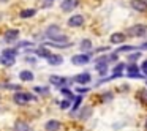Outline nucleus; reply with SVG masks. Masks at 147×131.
Listing matches in <instances>:
<instances>
[{"instance_id": "23", "label": "nucleus", "mask_w": 147, "mask_h": 131, "mask_svg": "<svg viewBox=\"0 0 147 131\" xmlns=\"http://www.w3.org/2000/svg\"><path fill=\"white\" fill-rule=\"evenodd\" d=\"M136 46H131V44H127V46H122V48L117 49V52L115 54H120V52H131V51H136Z\"/></svg>"}, {"instance_id": "5", "label": "nucleus", "mask_w": 147, "mask_h": 131, "mask_svg": "<svg viewBox=\"0 0 147 131\" xmlns=\"http://www.w3.org/2000/svg\"><path fill=\"white\" fill-rule=\"evenodd\" d=\"M78 5H79V0H63L60 3V10L65 13H70V11L76 10Z\"/></svg>"}, {"instance_id": "30", "label": "nucleus", "mask_w": 147, "mask_h": 131, "mask_svg": "<svg viewBox=\"0 0 147 131\" xmlns=\"http://www.w3.org/2000/svg\"><path fill=\"white\" fill-rule=\"evenodd\" d=\"M24 46H33V43L32 41H21V43H18V48L16 49H19V48H24Z\"/></svg>"}, {"instance_id": "13", "label": "nucleus", "mask_w": 147, "mask_h": 131, "mask_svg": "<svg viewBox=\"0 0 147 131\" xmlns=\"http://www.w3.org/2000/svg\"><path fill=\"white\" fill-rule=\"evenodd\" d=\"M60 126H62V123L59 120H48V122H46V125H45L46 131H59V130H60Z\"/></svg>"}, {"instance_id": "9", "label": "nucleus", "mask_w": 147, "mask_h": 131, "mask_svg": "<svg viewBox=\"0 0 147 131\" xmlns=\"http://www.w3.org/2000/svg\"><path fill=\"white\" fill-rule=\"evenodd\" d=\"M19 38V30L18 29H13V30H7L5 32V41L7 43H13Z\"/></svg>"}, {"instance_id": "28", "label": "nucleus", "mask_w": 147, "mask_h": 131, "mask_svg": "<svg viewBox=\"0 0 147 131\" xmlns=\"http://www.w3.org/2000/svg\"><path fill=\"white\" fill-rule=\"evenodd\" d=\"M35 92H36V93H41V95H46V93L49 92V89H48V87H40V85H36V87H35Z\"/></svg>"}, {"instance_id": "15", "label": "nucleus", "mask_w": 147, "mask_h": 131, "mask_svg": "<svg viewBox=\"0 0 147 131\" xmlns=\"http://www.w3.org/2000/svg\"><path fill=\"white\" fill-rule=\"evenodd\" d=\"M125 38H127L125 33L117 32V33H114V35H111V43H114V44H120V43L125 41Z\"/></svg>"}, {"instance_id": "11", "label": "nucleus", "mask_w": 147, "mask_h": 131, "mask_svg": "<svg viewBox=\"0 0 147 131\" xmlns=\"http://www.w3.org/2000/svg\"><path fill=\"white\" fill-rule=\"evenodd\" d=\"M48 63L52 65V67H59V65L63 63V57H62V55H59V54H51L48 57Z\"/></svg>"}, {"instance_id": "26", "label": "nucleus", "mask_w": 147, "mask_h": 131, "mask_svg": "<svg viewBox=\"0 0 147 131\" xmlns=\"http://www.w3.org/2000/svg\"><path fill=\"white\" fill-rule=\"evenodd\" d=\"M138 98H139L142 103H146V104H147V90L146 89L139 90V92H138Z\"/></svg>"}, {"instance_id": "18", "label": "nucleus", "mask_w": 147, "mask_h": 131, "mask_svg": "<svg viewBox=\"0 0 147 131\" xmlns=\"http://www.w3.org/2000/svg\"><path fill=\"white\" fill-rule=\"evenodd\" d=\"M14 131H30L29 128V123H26V122H16V125H14Z\"/></svg>"}, {"instance_id": "12", "label": "nucleus", "mask_w": 147, "mask_h": 131, "mask_svg": "<svg viewBox=\"0 0 147 131\" xmlns=\"http://www.w3.org/2000/svg\"><path fill=\"white\" fill-rule=\"evenodd\" d=\"M82 24H84V16H81V14L71 16L70 21H68V26L70 27H81Z\"/></svg>"}, {"instance_id": "32", "label": "nucleus", "mask_w": 147, "mask_h": 131, "mask_svg": "<svg viewBox=\"0 0 147 131\" xmlns=\"http://www.w3.org/2000/svg\"><path fill=\"white\" fill-rule=\"evenodd\" d=\"M70 103H71L70 99H63V101L60 103V107L62 109H68V107H70Z\"/></svg>"}, {"instance_id": "41", "label": "nucleus", "mask_w": 147, "mask_h": 131, "mask_svg": "<svg viewBox=\"0 0 147 131\" xmlns=\"http://www.w3.org/2000/svg\"><path fill=\"white\" fill-rule=\"evenodd\" d=\"M49 2H51V0H49Z\"/></svg>"}, {"instance_id": "25", "label": "nucleus", "mask_w": 147, "mask_h": 131, "mask_svg": "<svg viewBox=\"0 0 147 131\" xmlns=\"http://www.w3.org/2000/svg\"><path fill=\"white\" fill-rule=\"evenodd\" d=\"M2 54L3 55H10V57H14L16 58V55H18V49L16 48H8V49H3V51H2Z\"/></svg>"}, {"instance_id": "40", "label": "nucleus", "mask_w": 147, "mask_h": 131, "mask_svg": "<svg viewBox=\"0 0 147 131\" xmlns=\"http://www.w3.org/2000/svg\"><path fill=\"white\" fill-rule=\"evenodd\" d=\"M146 128H147V120H146Z\"/></svg>"}, {"instance_id": "7", "label": "nucleus", "mask_w": 147, "mask_h": 131, "mask_svg": "<svg viewBox=\"0 0 147 131\" xmlns=\"http://www.w3.org/2000/svg\"><path fill=\"white\" fill-rule=\"evenodd\" d=\"M90 81H92V76H90L87 71H84V73H79L76 77H74V82L81 84V85H84V84H89Z\"/></svg>"}, {"instance_id": "38", "label": "nucleus", "mask_w": 147, "mask_h": 131, "mask_svg": "<svg viewBox=\"0 0 147 131\" xmlns=\"http://www.w3.org/2000/svg\"><path fill=\"white\" fill-rule=\"evenodd\" d=\"M26 60L29 62V63H35V58H32V57H26Z\"/></svg>"}, {"instance_id": "8", "label": "nucleus", "mask_w": 147, "mask_h": 131, "mask_svg": "<svg viewBox=\"0 0 147 131\" xmlns=\"http://www.w3.org/2000/svg\"><path fill=\"white\" fill-rule=\"evenodd\" d=\"M49 82L52 84V85H55V87H60L62 89V85H67V77H63V76H51L49 77Z\"/></svg>"}, {"instance_id": "16", "label": "nucleus", "mask_w": 147, "mask_h": 131, "mask_svg": "<svg viewBox=\"0 0 147 131\" xmlns=\"http://www.w3.org/2000/svg\"><path fill=\"white\" fill-rule=\"evenodd\" d=\"M19 77H21V81H26V82H32L33 81V73L32 71H29V70H24V71H21L19 73Z\"/></svg>"}, {"instance_id": "39", "label": "nucleus", "mask_w": 147, "mask_h": 131, "mask_svg": "<svg viewBox=\"0 0 147 131\" xmlns=\"http://www.w3.org/2000/svg\"><path fill=\"white\" fill-rule=\"evenodd\" d=\"M0 2H8V0H0Z\"/></svg>"}, {"instance_id": "20", "label": "nucleus", "mask_w": 147, "mask_h": 131, "mask_svg": "<svg viewBox=\"0 0 147 131\" xmlns=\"http://www.w3.org/2000/svg\"><path fill=\"white\" fill-rule=\"evenodd\" d=\"M36 14V10L35 8H27V10H22L21 11V17H24V19H27V17H32Z\"/></svg>"}, {"instance_id": "31", "label": "nucleus", "mask_w": 147, "mask_h": 131, "mask_svg": "<svg viewBox=\"0 0 147 131\" xmlns=\"http://www.w3.org/2000/svg\"><path fill=\"white\" fill-rule=\"evenodd\" d=\"M141 57V51L139 52H136V54H131V55H128V60L130 62H134L136 58H139Z\"/></svg>"}, {"instance_id": "29", "label": "nucleus", "mask_w": 147, "mask_h": 131, "mask_svg": "<svg viewBox=\"0 0 147 131\" xmlns=\"http://www.w3.org/2000/svg\"><path fill=\"white\" fill-rule=\"evenodd\" d=\"M5 89H8V90H16V92H19V90H21V85H18V84H7V85H5Z\"/></svg>"}, {"instance_id": "17", "label": "nucleus", "mask_w": 147, "mask_h": 131, "mask_svg": "<svg viewBox=\"0 0 147 131\" xmlns=\"http://www.w3.org/2000/svg\"><path fill=\"white\" fill-rule=\"evenodd\" d=\"M33 52H35L38 57H46L48 58L49 55H51V51H49L48 48H38V49H33Z\"/></svg>"}, {"instance_id": "37", "label": "nucleus", "mask_w": 147, "mask_h": 131, "mask_svg": "<svg viewBox=\"0 0 147 131\" xmlns=\"http://www.w3.org/2000/svg\"><path fill=\"white\" fill-rule=\"evenodd\" d=\"M76 90H78L79 93H86V92H89V89H87V87H84V89H82V87H79V89H76Z\"/></svg>"}, {"instance_id": "33", "label": "nucleus", "mask_w": 147, "mask_h": 131, "mask_svg": "<svg viewBox=\"0 0 147 131\" xmlns=\"http://www.w3.org/2000/svg\"><path fill=\"white\" fill-rule=\"evenodd\" d=\"M82 115H81V117H82V118H86L87 117V115H90V114H92V109H90V107H86V109H82Z\"/></svg>"}, {"instance_id": "24", "label": "nucleus", "mask_w": 147, "mask_h": 131, "mask_svg": "<svg viewBox=\"0 0 147 131\" xmlns=\"http://www.w3.org/2000/svg\"><path fill=\"white\" fill-rule=\"evenodd\" d=\"M127 68V74H136V73H139V67L138 65H134V63H130L128 67H125Z\"/></svg>"}, {"instance_id": "6", "label": "nucleus", "mask_w": 147, "mask_h": 131, "mask_svg": "<svg viewBox=\"0 0 147 131\" xmlns=\"http://www.w3.org/2000/svg\"><path fill=\"white\" fill-rule=\"evenodd\" d=\"M131 8L139 13H146L147 11V2L146 0H131Z\"/></svg>"}, {"instance_id": "35", "label": "nucleus", "mask_w": 147, "mask_h": 131, "mask_svg": "<svg viewBox=\"0 0 147 131\" xmlns=\"http://www.w3.org/2000/svg\"><path fill=\"white\" fill-rule=\"evenodd\" d=\"M108 60H109V62H114V63H115V62L119 60V55H117V54H111V55L108 57Z\"/></svg>"}, {"instance_id": "1", "label": "nucleus", "mask_w": 147, "mask_h": 131, "mask_svg": "<svg viewBox=\"0 0 147 131\" xmlns=\"http://www.w3.org/2000/svg\"><path fill=\"white\" fill-rule=\"evenodd\" d=\"M147 33V26H144V24H136V26L130 27V29L127 30V36H133V38H136V36H144Z\"/></svg>"}, {"instance_id": "19", "label": "nucleus", "mask_w": 147, "mask_h": 131, "mask_svg": "<svg viewBox=\"0 0 147 131\" xmlns=\"http://www.w3.org/2000/svg\"><path fill=\"white\" fill-rule=\"evenodd\" d=\"M46 46H51V48H59V49H67V48H71V43H46Z\"/></svg>"}, {"instance_id": "4", "label": "nucleus", "mask_w": 147, "mask_h": 131, "mask_svg": "<svg viewBox=\"0 0 147 131\" xmlns=\"http://www.w3.org/2000/svg\"><path fill=\"white\" fill-rule=\"evenodd\" d=\"M89 62H90V54H78V55H73V58H71V63L78 65V67L87 65Z\"/></svg>"}, {"instance_id": "27", "label": "nucleus", "mask_w": 147, "mask_h": 131, "mask_svg": "<svg viewBox=\"0 0 147 131\" xmlns=\"http://www.w3.org/2000/svg\"><path fill=\"white\" fill-rule=\"evenodd\" d=\"M81 103H82V96H76V99H74V104H73V111H78V109H79Z\"/></svg>"}, {"instance_id": "34", "label": "nucleus", "mask_w": 147, "mask_h": 131, "mask_svg": "<svg viewBox=\"0 0 147 131\" xmlns=\"http://www.w3.org/2000/svg\"><path fill=\"white\" fill-rule=\"evenodd\" d=\"M141 70H142L144 76H147V60H144V62H142V65H141Z\"/></svg>"}, {"instance_id": "2", "label": "nucleus", "mask_w": 147, "mask_h": 131, "mask_svg": "<svg viewBox=\"0 0 147 131\" xmlns=\"http://www.w3.org/2000/svg\"><path fill=\"white\" fill-rule=\"evenodd\" d=\"M13 99L16 104H27L29 101H32V99H36L35 96L32 95V93H27V92H16L13 95Z\"/></svg>"}, {"instance_id": "36", "label": "nucleus", "mask_w": 147, "mask_h": 131, "mask_svg": "<svg viewBox=\"0 0 147 131\" xmlns=\"http://www.w3.org/2000/svg\"><path fill=\"white\" fill-rule=\"evenodd\" d=\"M111 96H112V93H103V99H105V101L111 99Z\"/></svg>"}, {"instance_id": "22", "label": "nucleus", "mask_w": 147, "mask_h": 131, "mask_svg": "<svg viewBox=\"0 0 147 131\" xmlns=\"http://www.w3.org/2000/svg\"><path fill=\"white\" fill-rule=\"evenodd\" d=\"M60 92H62V95H65V96H67V99H70V101H74V99H76V96H74L73 93L67 89V87H62Z\"/></svg>"}, {"instance_id": "21", "label": "nucleus", "mask_w": 147, "mask_h": 131, "mask_svg": "<svg viewBox=\"0 0 147 131\" xmlns=\"http://www.w3.org/2000/svg\"><path fill=\"white\" fill-rule=\"evenodd\" d=\"M79 48L82 49V51H90V49H92V41H90L89 38L82 40V41L79 43Z\"/></svg>"}, {"instance_id": "10", "label": "nucleus", "mask_w": 147, "mask_h": 131, "mask_svg": "<svg viewBox=\"0 0 147 131\" xmlns=\"http://www.w3.org/2000/svg\"><path fill=\"white\" fill-rule=\"evenodd\" d=\"M125 67H127L125 63H117V65H115V68H114V71H112V76H109L106 81H111V79H117V77H120L122 76V71L125 70Z\"/></svg>"}, {"instance_id": "3", "label": "nucleus", "mask_w": 147, "mask_h": 131, "mask_svg": "<svg viewBox=\"0 0 147 131\" xmlns=\"http://www.w3.org/2000/svg\"><path fill=\"white\" fill-rule=\"evenodd\" d=\"M108 63H109L108 57H98L96 58L95 68H96V71L100 73V76H105L106 74V71H108Z\"/></svg>"}, {"instance_id": "14", "label": "nucleus", "mask_w": 147, "mask_h": 131, "mask_svg": "<svg viewBox=\"0 0 147 131\" xmlns=\"http://www.w3.org/2000/svg\"><path fill=\"white\" fill-rule=\"evenodd\" d=\"M14 62H16V58H14V57H10V55L0 54V63L3 65V67H13Z\"/></svg>"}]
</instances>
